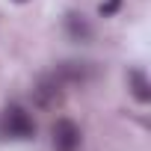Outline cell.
I'll use <instances>...</instances> for the list:
<instances>
[{
	"mask_svg": "<svg viewBox=\"0 0 151 151\" xmlns=\"http://www.w3.org/2000/svg\"><path fill=\"white\" fill-rule=\"evenodd\" d=\"M53 151H77L80 148V127L71 119H56L53 124Z\"/></svg>",
	"mask_w": 151,
	"mask_h": 151,
	"instance_id": "obj_2",
	"label": "cell"
},
{
	"mask_svg": "<svg viewBox=\"0 0 151 151\" xmlns=\"http://www.w3.org/2000/svg\"><path fill=\"white\" fill-rule=\"evenodd\" d=\"M3 130L12 139H33L36 136V122L30 119V113L24 107H9L3 113Z\"/></svg>",
	"mask_w": 151,
	"mask_h": 151,
	"instance_id": "obj_1",
	"label": "cell"
},
{
	"mask_svg": "<svg viewBox=\"0 0 151 151\" xmlns=\"http://www.w3.org/2000/svg\"><path fill=\"white\" fill-rule=\"evenodd\" d=\"M18 3H24V0H18Z\"/></svg>",
	"mask_w": 151,
	"mask_h": 151,
	"instance_id": "obj_8",
	"label": "cell"
},
{
	"mask_svg": "<svg viewBox=\"0 0 151 151\" xmlns=\"http://www.w3.org/2000/svg\"><path fill=\"white\" fill-rule=\"evenodd\" d=\"M62 86H65V83L56 77V74H50V77H42L39 86L33 89V101H36V107H42V110L56 107V104L62 101Z\"/></svg>",
	"mask_w": 151,
	"mask_h": 151,
	"instance_id": "obj_3",
	"label": "cell"
},
{
	"mask_svg": "<svg viewBox=\"0 0 151 151\" xmlns=\"http://www.w3.org/2000/svg\"><path fill=\"white\" fill-rule=\"evenodd\" d=\"M56 77H59L62 83H86V80L92 77V68H89L86 62H62V65L56 68Z\"/></svg>",
	"mask_w": 151,
	"mask_h": 151,
	"instance_id": "obj_4",
	"label": "cell"
},
{
	"mask_svg": "<svg viewBox=\"0 0 151 151\" xmlns=\"http://www.w3.org/2000/svg\"><path fill=\"white\" fill-rule=\"evenodd\" d=\"M119 6H122V0H107V3H101V15H104V18H110Z\"/></svg>",
	"mask_w": 151,
	"mask_h": 151,
	"instance_id": "obj_7",
	"label": "cell"
},
{
	"mask_svg": "<svg viewBox=\"0 0 151 151\" xmlns=\"http://www.w3.org/2000/svg\"><path fill=\"white\" fill-rule=\"evenodd\" d=\"M65 30H68V36L74 42H89L92 39V24L83 15H77V12H68L65 15Z\"/></svg>",
	"mask_w": 151,
	"mask_h": 151,
	"instance_id": "obj_5",
	"label": "cell"
},
{
	"mask_svg": "<svg viewBox=\"0 0 151 151\" xmlns=\"http://www.w3.org/2000/svg\"><path fill=\"white\" fill-rule=\"evenodd\" d=\"M127 80H130V92H133V98H136L139 104H148V101H151V83H148V77H145V71L133 68V71L127 74Z\"/></svg>",
	"mask_w": 151,
	"mask_h": 151,
	"instance_id": "obj_6",
	"label": "cell"
}]
</instances>
